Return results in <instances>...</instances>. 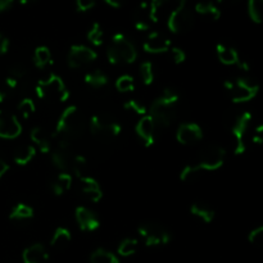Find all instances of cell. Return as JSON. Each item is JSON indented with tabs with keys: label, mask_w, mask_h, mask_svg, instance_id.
<instances>
[{
	"label": "cell",
	"mask_w": 263,
	"mask_h": 263,
	"mask_svg": "<svg viewBox=\"0 0 263 263\" xmlns=\"http://www.w3.org/2000/svg\"><path fill=\"white\" fill-rule=\"evenodd\" d=\"M180 95L176 90L167 87L163 94L157 98L151 105V117L153 118L157 128H167L171 126L177 115V104H179Z\"/></svg>",
	"instance_id": "6da1fadb"
},
{
	"label": "cell",
	"mask_w": 263,
	"mask_h": 263,
	"mask_svg": "<svg viewBox=\"0 0 263 263\" xmlns=\"http://www.w3.org/2000/svg\"><path fill=\"white\" fill-rule=\"evenodd\" d=\"M85 131L84 117L76 105H69L62 112L57 122L54 135L59 138V141H71L79 139Z\"/></svg>",
	"instance_id": "7a4b0ae2"
},
{
	"label": "cell",
	"mask_w": 263,
	"mask_h": 263,
	"mask_svg": "<svg viewBox=\"0 0 263 263\" xmlns=\"http://www.w3.org/2000/svg\"><path fill=\"white\" fill-rule=\"evenodd\" d=\"M108 62L113 66L131 64L138 58V50L133 41L128 40L123 33H115L107 49Z\"/></svg>",
	"instance_id": "3957f363"
},
{
	"label": "cell",
	"mask_w": 263,
	"mask_h": 263,
	"mask_svg": "<svg viewBox=\"0 0 263 263\" xmlns=\"http://www.w3.org/2000/svg\"><path fill=\"white\" fill-rule=\"evenodd\" d=\"M36 95L41 100L49 102H66L69 98V91L67 90L62 77L58 74L50 73L41 79L36 86Z\"/></svg>",
	"instance_id": "277c9868"
},
{
	"label": "cell",
	"mask_w": 263,
	"mask_h": 263,
	"mask_svg": "<svg viewBox=\"0 0 263 263\" xmlns=\"http://www.w3.org/2000/svg\"><path fill=\"white\" fill-rule=\"evenodd\" d=\"M229 98L234 103H246L256 98L259 91V85L248 77H238L234 80H226L223 82Z\"/></svg>",
	"instance_id": "5b68a950"
},
{
	"label": "cell",
	"mask_w": 263,
	"mask_h": 263,
	"mask_svg": "<svg viewBox=\"0 0 263 263\" xmlns=\"http://www.w3.org/2000/svg\"><path fill=\"white\" fill-rule=\"evenodd\" d=\"M252 122V115L251 112L234 113L229 120V126H230L231 135L234 139V153L236 156L246 153L247 145H246V134L248 131L249 125Z\"/></svg>",
	"instance_id": "8992f818"
},
{
	"label": "cell",
	"mask_w": 263,
	"mask_h": 263,
	"mask_svg": "<svg viewBox=\"0 0 263 263\" xmlns=\"http://www.w3.org/2000/svg\"><path fill=\"white\" fill-rule=\"evenodd\" d=\"M90 130L92 135L103 141L117 138L122 131V126L107 113H97L90 120Z\"/></svg>",
	"instance_id": "52a82bcc"
},
{
	"label": "cell",
	"mask_w": 263,
	"mask_h": 263,
	"mask_svg": "<svg viewBox=\"0 0 263 263\" xmlns=\"http://www.w3.org/2000/svg\"><path fill=\"white\" fill-rule=\"evenodd\" d=\"M193 25H194V17L192 12L187 9L186 0H176V7L172 10L167 21L170 31L180 35V33H185L192 30Z\"/></svg>",
	"instance_id": "ba28073f"
},
{
	"label": "cell",
	"mask_w": 263,
	"mask_h": 263,
	"mask_svg": "<svg viewBox=\"0 0 263 263\" xmlns=\"http://www.w3.org/2000/svg\"><path fill=\"white\" fill-rule=\"evenodd\" d=\"M138 233L145 241L146 247L166 246L171 241V234L156 222H144L139 226Z\"/></svg>",
	"instance_id": "9c48e42d"
},
{
	"label": "cell",
	"mask_w": 263,
	"mask_h": 263,
	"mask_svg": "<svg viewBox=\"0 0 263 263\" xmlns=\"http://www.w3.org/2000/svg\"><path fill=\"white\" fill-rule=\"evenodd\" d=\"M226 152L220 145H208L202 152L199 158V166L203 171H216L221 168L225 162Z\"/></svg>",
	"instance_id": "30bf717a"
},
{
	"label": "cell",
	"mask_w": 263,
	"mask_h": 263,
	"mask_svg": "<svg viewBox=\"0 0 263 263\" xmlns=\"http://www.w3.org/2000/svg\"><path fill=\"white\" fill-rule=\"evenodd\" d=\"M98 58L97 51L92 50L91 48L86 45H72L69 49L68 58V66L73 69L82 68V67L87 66V64L92 63L95 59Z\"/></svg>",
	"instance_id": "8fae6325"
},
{
	"label": "cell",
	"mask_w": 263,
	"mask_h": 263,
	"mask_svg": "<svg viewBox=\"0 0 263 263\" xmlns=\"http://www.w3.org/2000/svg\"><path fill=\"white\" fill-rule=\"evenodd\" d=\"M76 154H73L71 149V144L68 141H59V145L51 154V161L54 166L62 172H69L72 170L73 159Z\"/></svg>",
	"instance_id": "7c38bea8"
},
{
	"label": "cell",
	"mask_w": 263,
	"mask_h": 263,
	"mask_svg": "<svg viewBox=\"0 0 263 263\" xmlns=\"http://www.w3.org/2000/svg\"><path fill=\"white\" fill-rule=\"evenodd\" d=\"M21 133H22V125L18 118L12 113L0 110V138L12 140L18 138Z\"/></svg>",
	"instance_id": "4fadbf2b"
},
{
	"label": "cell",
	"mask_w": 263,
	"mask_h": 263,
	"mask_svg": "<svg viewBox=\"0 0 263 263\" xmlns=\"http://www.w3.org/2000/svg\"><path fill=\"white\" fill-rule=\"evenodd\" d=\"M176 139L182 145H193L203 139V130L198 123L187 122L179 126L176 131Z\"/></svg>",
	"instance_id": "5bb4252c"
},
{
	"label": "cell",
	"mask_w": 263,
	"mask_h": 263,
	"mask_svg": "<svg viewBox=\"0 0 263 263\" xmlns=\"http://www.w3.org/2000/svg\"><path fill=\"white\" fill-rule=\"evenodd\" d=\"M143 49L146 53L151 54L166 53L171 49V40L163 33L158 32V31H153L152 33H149L148 37L144 41Z\"/></svg>",
	"instance_id": "9a60e30c"
},
{
	"label": "cell",
	"mask_w": 263,
	"mask_h": 263,
	"mask_svg": "<svg viewBox=\"0 0 263 263\" xmlns=\"http://www.w3.org/2000/svg\"><path fill=\"white\" fill-rule=\"evenodd\" d=\"M156 123H154L153 118L149 115L143 116L135 126L136 135L143 140L144 145H145L146 148H151V146L156 143Z\"/></svg>",
	"instance_id": "2e32d148"
},
{
	"label": "cell",
	"mask_w": 263,
	"mask_h": 263,
	"mask_svg": "<svg viewBox=\"0 0 263 263\" xmlns=\"http://www.w3.org/2000/svg\"><path fill=\"white\" fill-rule=\"evenodd\" d=\"M74 218H76L77 225L82 231L91 233V231L98 230L100 226L97 215L86 207H77L74 211Z\"/></svg>",
	"instance_id": "e0dca14e"
},
{
	"label": "cell",
	"mask_w": 263,
	"mask_h": 263,
	"mask_svg": "<svg viewBox=\"0 0 263 263\" xmlns=\"http://www.w3.org/2000/svg\"><path fill=\"white\" fill-rule=\"evenodd\" d=\"M133 21H134V26L136 27V30L146 31L151 28L152 23H154V22H153V18H152L149 3L143 2L138 5V8H136L135 12H134Z\"/></svg>",
	"instance_id": "ac0fdd59"
},
{
	"label": "cell",
	"mask_w": 263,
	"mask_h": 263,
	"mask_svg": "<svg viewBox=\"0 0 263 263\" xmlns=\"http://www.w3.org/2000/svg\"><path fill=\"white\" fill-rule=\"evenodd\" d=\"M80 180H81L82 194H84L87 199L91 200V202H99L103 197V192L99 182H98L94 177L90 176H82L80 177Z\"/></svg>",
	"instance_id": "d6986e66"
},
{
	"label": "cell",
	"mask_w": 263,
	"mask_h": 263,
	"mask_svg": "<svg viewBox=\"0 0 263 263\" xmlns=\"http://www.w3.org/2000/svg\"><path fill=\"white\" fill-rule=\"evenodd\" d=\"M22 258L25 263H48L49 254L43 244H33L23 251Z\"/></svg>",
	"instance_id": "ffe728a7"
},
{
	"label": "cell",
	"mask_w": 263,
	"mask_h": 263,
	"mask_svg": "<svg viewBox=\"0 0 263 263\" xmlns=\"http://www.w3.org/2000/svg\"><path fill=\"white\" fill-rule=\"evenodd\" d=\"M31 140L39 146L41 153L48 154L51 151V140H53V135L44 130L43 127H33L31 130Z\"/></svg>",
	"instance_id": "44dd1931"
},
{
	"label": "cell",
	"mask_w": 263,
	"mask_h": 263,
	"mask_svg": "<svg viewBox=\"0 0 263 263\" xmlns=\"http://www.w3.org/2000/svg\"><path fill=\"white\" fill-rule=\"evenodd\" d=\"M216 53H217L218 61L225 64V66H234V64H238L239 61H240L238 50L233 46L228 45V44H217Z\"/></svg>",
	"instance_id": "7402d4cb"
},
{
	"label": "cell",
	"mask_w": 263,
	"mask_h": 263,
	"mask_svg": "<svg viewBox=\"0 0 263 263\" xmlns=\"http://www.w3.org/2000/svg\"><path fill=\"white\" fill-rule=\"evenodd\" d=\"M72 182H73V177L69 172H62L58 176L55 177L53 182L50 184V189L57 197H61L64 193L68 192L72 186Z\"/></svg>",
	"instance_id": "603a6c76"
},
{
	"label": "cell",
	"mask_w": 263,
	"mask_h": 263,
	"mask_svg": "<svg viewBox=\"0 0 263 263\" xmlns=\"http://www.w3.org/2000/svg\"><path fill=\"white\" fill-rule=\"evenodd\" d=\"M36 156V148L33 145H21L15 149L13 159L18 166H26L30 163Z\"/></svg>",
	"instance_id": "cb8c5ba5"
},
{
	"label": "cell",
	"mask_w": 263,
	"mask_h": 263,
	"mask_svg": "<svg viewBox=\"0 0 263 263\" xmlns=\"http://www.w3.org/2000/svg\"><path fill=\"white\" fill-rule=\"evenodd\" d=\"M190 213L205 223H210L215 220V211H213V208H211L208 204H204V203H194V204H192Z\"/></svg>",
	"instance_id": "d4e9b609"
},
{
	"label": "cell",
	"mask_w": 263,
	"mask_h": 263,
	"mask_svg": "<svg viewBox=\"0 0 263 263\" xmlns=\"http://www.w3.org/2000/svg\"><path fill=\"white\" fill-rule=\"evenodd\" d=\"M51 63H53V58H51V51L48 46L41 45L35 49V53H33V64L37 68L44 69L45 67L50 66Z\"/></svg>",
	"instance_id": "484cf974"
},
{
	"label": "cell",
	"mask_w": 263,
	"mask_h": 263,
	"mask_svg": "<svg viewBox=\"0 0 263 263\" xmlns=\"http://www.w3.org/2000/svg\"><path fill=\"white\" fill-rule=\"evenodd\" d=\"M71 231L66 228H58L51 236L50 246L55 249H64L71 243Z\"/></svg>",
	"instance_id": "4316f807"
},
{
	"label": "cell",
	"mask_w": 263,
	"mask_h": 263,
	"mask_svg": "<svg viewBox=\"0 0 263 263\" xmlns=\"http://www.w3.org/2000/svg\"><path fill=\"white\" fill-rule=\"evenodd\" d=\"M195 12L208 20L217 21L221 17V10L211 2H199L195 5Z\"/></svg>",
	"instance_id": "83f0119b"
},
{
	"label": "cell",
	"mask_w": 263,
	"mask_h": 263,
	"mask_svg": "<svg viewBox=\"0 0 263 263\" xmlns=\"http://www.w3.org/2000/svg\"><path fill=\"white\" fill-rule=\"evenodd\" d=\"M85 82L94 89H99V87L105 86L108 84V77L103 71L95 69V71L87 72L85 74Z\"/></svg>",
	"instance_id": "f1b7e54d"
},
{
	"label": "cell",
	"mask_w": 263,
	"mask_h": 263,
	"mask_svg": "<svg viewBox=\"0 0 263 263\" xmlns=\"http://www.w3.org/2000/svg\"><path fill=\"white\" fill-rule=\"evenodd\" d=\"M32 217H33V208L27 204H23V203H20V204L15 205L9 215V218L13 221H26V220H30V218Z\"/></svg>",
	"instance_id": "f546056e"
},
{
	"label": "cell",
	"mask_w": 263,
	"mask_h": 263,
	"mask_svg": "<svg viewBox=\"0 0 263 263\" xmlns=\"http://www.w3.org/2000/svg\"><path fill=\"white\" fill-rule=\"evenodd\" d=\"M202 172L203 170L200 168L199 164H187L180 172V180L184 182L195 181L202 175Z\"/></svg>",
	"instance_id": "4dcf8cb0"
},
{
	"label": "cell",
	"mask_w": 263,
	"mask_h": 263,
	"mask_svg": "<svg viewBox=\"0 0 263 263\" xmlns=\"http://www.w3.org/2000/svg\"><path fill=\"white\" fill-rule=\"evenodd\" d=\"M90 262L91 263H120L117 256H115L110 252L105 249H97L90 256Z\"/></svg>",
	"instance_id": "1f68e13d"
},
{
	"label": "cell",
	"mask_w": 263,
	"mask_h": 263,
	"mask_svg": "<svg viewBox=\"0 0 263 263\" xmlns=\"http://www.w3.org/2000/svg\"><path fill=\"white\" fill-rule=\"evenodd\" d=\"M248 13L253 22H263V0H248Z\"/></svg>",
	"instance_id": "d6a6232c"
},
{
	"label": "cell",
	"mask_w": 263,
	"mask_h": 263,
	"mask_svg": "<svg viewBox=\"0 0 263 263\" xmlns=\"http://www.w3.org/2000/svg\"><path fill=\"white\" fill-rule=\"evenodd\" d=\"M138 240L134 238H126L118 246V254L122 257H130L138 251Z\"/></svg>",
	"instance_id": "836d02e7"
},
{
	"label": "cell",
	"mask_w": 263,
	"mask_h": 263,
	"mask_svg": "<svg viewBox=\"0 0 263 263\" xmlns=\"http://www.w3.org/2000/svg\"><path fill=\"white\" fill-rule=\"evenodd\" d=\"M103 37H104V32L102 30V26L98 22L92 23L91 28L87 32V40L94 46H100L103 44Z\"/></svg>",
	"instance_id": "e575fe53"
},
{
	"label": "cell",
	"mask_w": 263,
	"mask_h": 263,
	"mask_svg": "<svg viewBox=\"0 0 263 263\" xmlns=\"http://www.w3.org/2000/svg\"><path fill=\"white\" fill-rule=\"evenodd\" d=\"M116 89L121 92L134 91V89H135V80L130 74H123V76L118 77L117 81H116Z\"/></svg>",
	"instance_id": "d590c367"
},
{
	"label": "cell",
	"mask_w": 263,
	"mask_h": 263,
	"mask_svg": "<svg viewBox=\"0 0 263 263\" xmlns=\"http://www.w3.org/2000/svg\"><path fill=\"white\" fill-rule=\"evenodd\" d=\"M140 77L146 86L153 84L154 81V68L152 62L145 61L140 64Z\"/></svg>",
	"instance_id": "8d00e7d4"
},
{
	"label": "cell",
	"mask_w": 263,
	"mask_h": 263,
	"mask_svg": "<svg viewBox=\"0 0 263 263\" xmlns=\"http://www.w3.org/2000/svg\"><path fill=\"white\" fill-rule=\"evenodd\" d=\"M35 110L36 105L35 103H33V100L30 99V98H25V99L21 100L20 104H18V112L21 113V116H22L25 120L30 118L31 116L35 113Z\"/></svg>",
	"instance_id": "74e56055"
},
{
	"label": "cell",
	"mask_w": 263,
	"mask_h": 263,
	"mask_svg": "<svg viewBox=\"0 0 263 263\" xmlns=\"http://www.w3.org/2000/svg\"><path fill=\"white\" fill-rule=\"evenodd\" d=\"M123 108H125L126 110H130V112H134L135 115H139V116H146V113H148L145 105H144L143 103L139 102V100H135V99H130L127 100V102H125Z\"/></svg>",
	"instance_id": "f35d334b"
},
{
	"label": "cell",
	"mask_w": 263,
	"mask_h": 263,
	"mask_svg": "<svg viewBox=\"0 0 263 263\" xmlns=\"http://www.w3.org/2000/svg\"><path fill=\"white\" fill-rule=\"evenodd\" d=\"M249 243L253 244L254 247L258 248H263V226H258V228L253 229L248 235Z\"/></svg>",
	"instance_id": "ab89813d"
},
{
	"label": "cell",
	"mask_w": 263,
	"mask_h": 263,
	"mask_svg": "<svg viewBox=\"0 0 263 263\" xmlns=\"http://www.w3.org/2000/svg\"><path fill=\"white\" fill-rule=\"evenodd\" d=\"M85 168H86V159H85V157L74 156L71 171L73 172V174H76L79 177H82L84 176Z\"/></svg>",
	"instance_id": "60d3db41"
},
{
	"label": "cell",
	"mask_w": 263,
	"mask_h": 263,
	"mask_svg": "<svg viewBox=\"0 0 263 263\" xmlns=\"http://www.w3.org/2000/svg\"><path fill=\"white\" fill-rule=\"evenodd\" d=\"M168 2V0H151L149 2V7H151V13L152 18H153V22H158V13L161 10V8L164 7V4Z\"/></svg>",
	"instance_id": "b9f144b4"
},
{
	"label": "cell",
	"mask_w": 263,
	"mask_h": 263,
	"mask_svg": "<svg viewBox=\"0 0 263 263\" xmlns=\"http://www.w3.org/2000/svg\"><path fill=\"white\" fill-rule=\"evenodd\" d=\"M170 51H171V55H172V59H174L175 64H181L186 61V54H185V51L182 50V49L176 48V46H172V48L170 49Z\"/></svg>",
	"instance_id": "7bdbcfd3"
},
{
	"label": "cell",
	"mask_w": 263,
	"mask_h": 263,
	"mask_svg": "<svg viewBox=\"0 0 263 263\" xmlns=\"http://www.w3.org/2000/svg\"><path fill=\"white\" fill-rule=\"evenodd\" d=\"M26 76V67L23 64L17 63L10 68L9 77H13L15 80H22Z\"/></svg>",
	"instance_id": "ee69618b"
},
{
	"label": "cell",
	"mask_w": 263,
	"mask_h": 263,
	"mask_svg": "<svg viewBox=\"0 0 263 263\" xmlns=\"http://www.w3.org/2000/svg\"><path fill=\"white\" fill-rule=\"evenodd\" d=\"M95 0H76V7L79 12H87L94 8Z\"/></svg>",
	"instance_id": "f6af8a7d"
},
{
	"label": "cell",
	"mask_w": 263,
	"mask_h": 263,
	"mask_svg": "<svg viewBox=\"0 0 263 263\" xmlns=\"http://www.w3.org/2000/svg\"><path fill=\"white\" fill-rule=\"evenodd\" d=\"M252 140H253V143L257 144V145H263V123L254 128Z\"/></svg>",
	"instance_id": "bcb514c9"
},
{
	"label": "cell",
	"mask_w": 263,
	"mask_h": 263,
	"mask_svg": "<svg viewBox=\"0 0 263 263\" xmlns=\"http://www.w3.org/2000/svg\"><path fill=\"white\" fill-rule=\"evenodd\" d=\"M8 49H9V40L0 33V57L7 53Z\"/></svg>",
	"instance_id": "7dc6e473"
},
{
	"label": "cell",
	"mask_w": 263,
	"mask_h": 263,
	"mask_svg": "<svg viewBox=\"0 0 263 263\" xmlns=\"http://www.w3.org/2000/svg\"><path fill=\"white\" fill-rule=\"evenodd\" d=\"M12 92H13L12 90L8 89L5 85H2V86H0V103L5 102V100L10 97V94H12Z\"/></svg>",
	"instance_id": "c3c4849f"
},
{
	"label": "cell",
	"mask_w": 263,
	"mask_h": 263,
	"mask_svg": "<svg viewBox=\"0 0 263 263\" xmlns=\"http://www.w3.org/2000/svg\"><path fill=\"white\" fill-rule=\"evenodd\" d=\"M104 2L107 3L108 5H110V7L120 8V7H122L123 4H125L126 0H104Z\"/></svg>",
	"instance_id": "681fc988"
},
{
	"label": "cell",
	"mask_w": 263,
	"mask_h": 263,
	"mask_svg": "<svg viewBox=\"0 0 263 263\" xmlns=\"http://www.w3.org/2000/svg\"><path fill=\"white\" fill-rule=\"evenodd\" d=\"M14 0H0V13L7 10L8 8H10V5L13 4Z\"/></svg>",
	"instance_id": "f907efd6"
},
{
	"label": "cell",
	"mask_w": 263,
	"mask_h": 263,
	"mask_svg": "<svg viewBox=\"0 0 263 263\" xmlns=\"http://www.w3.org/2000/svg\"><path fill=\"white\" fill-rule=\"evenodd\" d=\"M240 0H217V3L222 7H233V5L238 4Z\"/></svg>",
	"instance_id": "816d5d0a"
},
{
	"label": "cell",
	"mask_w": 263,
	"mask_h": 263,
	"mask_svg": "<svg viewBox=\"0 0 263 263\" xmlns=\"http://www.w3.org/2000/svg\"><path fill=\"white\" fill-rule=\"evenodd\" d=\"M9 170V166H8V163L5 161H3L2 158H0V179H2L3 176L5 175V172Z\"/></svg>",
	"instance_id": "f5cc1de1"
},
{
	"label": "cell",
	"mask_w": 263,
	"mask_h": 263,
	"mask_svg": "<svg viewBox=\"0 0 263 263\" xmlns=\"http://www.w3.org/2000/svg\"><path fill=\"white\" fill-rule=\"evenodd\" d=\"M32 2H35V0H20V3L22 5H27V4H30V3H32Z\"/></svg>",
	"instance_id": "db71d44e"
}]
</instances>
